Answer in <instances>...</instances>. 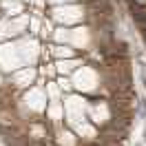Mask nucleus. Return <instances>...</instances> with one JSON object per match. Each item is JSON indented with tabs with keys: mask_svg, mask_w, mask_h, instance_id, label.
Returning a JSON list of instances; mask_svg holds the SVG:
<instances>
[{
	"mask_svg": "<svg viewBox=\"0 0 146 146\" xmlns=\"http://www.w3.org/2000/svg\"><path fill=\"white\" fill-rule=\"evenodd\" d=\"M144 135H146V128H144ZM144 139H146V137H144Z\"/></svg>",
	"mask_w": 146,
	"mask_h": 146,
	"instance_id": "1",
	"label": "nucleus"
}]
</instances>
